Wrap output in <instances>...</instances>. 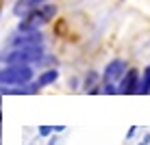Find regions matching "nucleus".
I'll list each match as a JSON object with an SVG mask.
<instances>
[{
  "label": "nucleus",
  "instance_id": "3",
  "mask_svg": "<svg viewBox=\"0 0 150 145\" xmlns=\"http://www.w3.org/2000/svg\"><path fill=\"white\" fill-rule=\"evenodd\" d=\"M41 33L39 30H30V33H20L11 39L13 48H35V46H41Z\"/></svg>",
  "mask_w": 150,
  "mask_h": 145
},
{
  "label": "nucleus",
  "instance_id": "4",
  "mask_svg": "<svg viewBox=\"0 0 150 145\" xmlns=\"http://www.w3.org/2000/svg\"><path fill=\"white\" fill-rule=\"evenodd\" d=\"M54 13H57V7L48 4V7H41V9H37V11L28 13L26 22L30 24V26H35V28H37L39 24H46V22H50V20L54 18Z\"/></svg>",
  "mask_w": 150,
  "mask_h": 145
},
{
  "label": "nucleus",
  "instance_id": "10",
  "mask_svg": "<svg viewBox=\"0 0 150 145\" xmlns=\"http://www.w3.org/2000/svg\"><path fill=\"white\" fill-rule=\"evenodd\" d=\"M105 93H117V91H115V87H113L111 82H107L105 85Z\"/></svg>",
  "mask_w": 150,
  "mask_h": 145
},
{
  "label": "nucleus",
  "instance_id": "13",
  "mask_svg": "<svg viewBox=\"0 0 150 145\" xmlns=\"http://www.w3.org/2000/svg\"><path fill=\"white\" fill-rule=\"evenodd\" d=\"M48 145H54V141H50V143H48Z\"/></svg>",
  "mask_w": 150,
  "mask_h": 145
},
{
  "label": "nucleus",
  "instance_id": "14",
  "mask_svg": "<svg viewBox=\"0 0 150 145\" xmlns=\"http://www.w3.org/2000/svg\"><path fill=\"white\" fill-rule=\"evenodd\" d=\"M142 145H146V143H142Z\"/></svg>",
  "mask_w": 150,
  "mask_h": 145
},
{
  "label": "nucleus",
  "instance_id": "6",
  "mask_svg": "<svg viewBox=\"0 0 150 145\" xmlns=\"http://www.w3.org/2000/svg\"><path fill=\"white\" fill-rule=\"evenodd\" d=\"M137 71L131 69L126 74V78L122 80V87H120V93H137Z\"/></svg>",
  "mask_w": 150,
  "mask_h": 145
},
{
  "label": "nucleus",
  "instance_id": "1",
  "mask_svg": "<svg viewBox=\"0 0 150 145\" xmlns=\"http://www.w3.org/2000/svg\"><path fill=\"white\" fill-rule=\"evenodd\" d=\"M41 56H44L41 46H35V48H15L11 54L4 56V63L7 65H28V63H39Z\"/></svg>",
  "mask_w": 150,
  "mask_h": 145
},
{
  "label": "nucleus",
  "instance_id": "8",
  "mask_svg": "<svg viewBox=\"0 0 150 145\" xmlns=\"http://www.w3.org/2000/svg\"><path fill=\"white\" fill-rule=\"evenodd\" d=\"M137 93H150V65L146 67V71H144V78L139 80V89Z\"/></svg>",
  "mask_w": 150,
  "mask_h": 145
},
{
  "label": "nucleus",
  "instance_id": "12",
  "mask_svg": "<svg viewBox=\"0 0 150 145\" xmlns=\"http://www.w3.org/2000/svg\"><path fill=\"white\" fill-rule=\"evenodd\" d=\"M30 4H37V2H44V0H28Z\"/></svg>",
  "mask_w": 150,
  "mask_h": 145
},
{
  "label": "nucleus",
  "instance_id": "7",
  "mask_svg": "<svg viewBox=\"0 0 150 145\" xmlns=\"http://www.w3.org/2000/svg\"><path fill=\"white\" fill-rule=\"evenodd\" d=\"M57 78H59V74H57V69L44 71V74L39 76V80H37V87H46V85H50V82H54Z\"/></svg>",
  "mask_w": 150,
  "mask_h": 145
},
{
  "label": "nucleus",
  "instance_id": "9",
  "mask_svg": "<svg viewBox=\"0 0 150 145\" xmlns=\"http://www.w3.org/2000/svg\"><path fill=\"white\" fill-rule=\"evenodd\" d=\"M52 130H54V126H41L39 128V134H41V137H48Z\"/></svg>",
  "mask_w": 150,
  "mask_h": 145
},
{
  "label": "nucleus",
  "instance_id": "11",
  "mask_svg": "<svg viewBox=\"0 0 150 145\" xmlns=\"http://www.w3.org/2000/svg\"><path fill=\"white\" fill-rule=\"evenodd\" d=\"M94 82H96V74H89V76H87V87L94 85Z\"/></svg>",
  "mask_w": 150,
  "mask_h": 145
},
{
  "label": "nucleus",
  "instance_id": "5",
  "mask_svg": "<svg viewBox=\"0 0 150 145\" xmlns=\"http://www.w3.org/2000/svg\"><path fill=\"white\" fill-rule=\"evenodd\" d=\"M124 69H126L124 61H111V63L107 65V69H105V80H107V82L117 80V78L124 74Z\"/></svg>",
  "mask_w": 150,
  "mask_h": 145
},
{
  "label": "nucleus",
  "instance_id": "2",
  "mask_svg": "<svg viewBox=\"0 0 150 145\" xmlns=\"http://www.w3.org/2000/svg\"><path fill=\"white\" fill-rule=\"evenodd\" d=\"M2 85H18L24 87L26 82L33 78V69L28 65H7L2 69Z\"/></svg>",
  "mask_w": 150,
  "mask_h": 145
}]
</instances>
